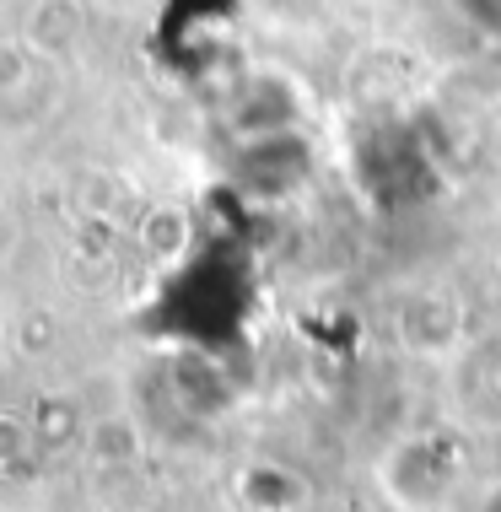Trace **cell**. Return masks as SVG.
<instances>
[{
    "instance_id": "obj_1",
    "label": "cell",
    "mask_w": 501,
    "mask_h": 512,
    "mask_svg": "<svg viewBox=\"0 0 501 512\" xmlns=\"http://www.w3.org/2000/svg\"><path fill=\"white\" fill-rule=\"evenodd\" d=\"M162 335H173L178 345L194 351H221L227 340L243 335L248 324V275L243 265H232V254H194L184 270L167 281V292L157 302Z\"/></svg>"
},
{
    "instance_id": "obj_2",
    "label": "cell",
    "mask_w": 501,
    "mask_h": 512,
    "mask_svg": "<svg viewBox=\"0 0 501 512\" xmlns=\"http://www.w3.org/2000/svg\"><path fill=\"white\" fill-rule=\"evenodd\" d=\"M313 178V146L297 130L248 135L232 151V184L254 200H291Z\"/></svg>"
},
{
    "instance_id": "obj_3",
    "label": "cell",
    "mask_w": 501,
    "mask_h": 512,
    "mask_svg": "<svg viewBox=\"0 0 501 512\" xmlns=\"http://www.w3.org/2000/svg\"><path fill=\"white\" fill-rule=\"evenodd\" d=\"M448 399L458 421L475 432H496L501 426V329L480 340H464L448 372Z\"/></svg>"
},
{
    "instance_id": "obj_4",
    "label": "cell",
    "mask_w": 501,
    "mask_h": 512,
    "mask_svg": "<svg viewBox=\"0 0 501 512\" xmlns=\"http://www.w3.org/2000/svg\"><path fill=\"white\" fill-rule=\"evenodd\" d=\"M453 475H458V448H453V437H442V432H426V437L405 442V448L383 464L388 491H394L405 507L442 502L448 486H453Z\"/></svg>"
},
{
    "instance_id": "obj_5",
    "label": "cell",
    "mask_w": 501,
    "mask_h": 512,
    "mask_svg": "<svg viewBox=\"0 0 501 512\" xmlns=\"http://www.w3.org/2000/svg\"><path fill=\"white\" fill-rule=\"evenodd\" d=\"M394 329L421 356H458V345H464V313L442 292H410L394 313Z\"/></svg>"
},
{
    "instance_id": "obj_6",
    "label": "cell",
    "mask_w": 501,
    "mask_h": 512,
    "mask_svg": "<svg viewBox=\"0 0 501 512\" xmlns=\"http://www.w3.org/2000/svg\"><path fill=\"white\" fill-rule=\"evenodd\" d=\"M453 17L469 27V33L491 38V44H501V0H448Z\"/></svg>"
},
{
    "instance_id": "obj_7",
    "label": "cell",
    "mask_w": 501,
    "mask_h": 512,
    "mask_svg": "<svg viewBox=\"0 0 501 512\" xmlns=\"http://www.w3.org/2000/svg\"><path fill=\"white\" fill-rule=\"evenodd\" d=\"M270 11H281V17H308V11H318L324 0H264Z\"/></svg>"
},
{
    "instance_id": "obj_8",
    "label": "cell",
    "mask_w": 501,
    "mask_h": 512,
    "mask_svg": "<svg viewBox=\"0 0 501 512\" xmlns=\"http://www.w3.org/2000/svg\"><path fill=\"white\" fill-rule=\"evenodd\" d=\"M480 512H501V480H496L491 491H485V502H480Z\"/></svg>"
}]
</instances>
